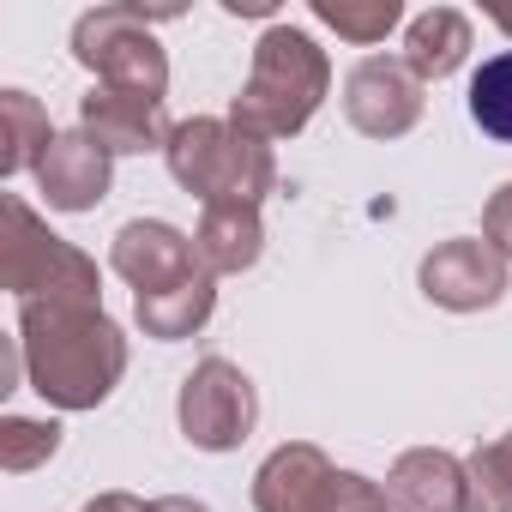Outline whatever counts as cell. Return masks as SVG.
<instances>
[{"label": "cell", "instance_id": "6da1fadb", "mask_svg": "<svg viewBox=\"0 0 512 512\" xmlns=\"http://www.w3.org/2000/svg\"><path fill=\"white\" fill-rule=\"evenodd\" d=\"M19 350H25V386L49 410H97L127 374V332L103 308L25 302Z\"/></svg>", "mask_w": 512, "mask_h": 512}, {"label": "cell", "instance_id": "7a4b0ae2", "mask_svg": "<svg viewBox=\"0 0 512 512\" xmlns=\"http://www.w3.org/2000/svg\"><path fill=\"white\" fill-rule=\"evenodd\" d=\"M332 91V61L326 49L302 31V25H266V37L253 43V67H247V85L241 97L229 103V121L253 139H296L320 103Z\"/></svg>", "mask_w": 512, "mask_h": 512}, {"label": "cell", "instance_id": "3957f363", "mask_svg": "<svg viewBox=\"0 0 512 512\" xmlns=\"http://www.w3.org/2000/svg\"><path fill=\"white\" fill-rule=\"evenodd\" d=\"M163 163L175 175V187H187L199 205H260L278 187V151L266 139L241 133L229 115H193L175 121Z\"/></svg>", "mask_w": 512, "mask_h": 512}, {"label": "cell", "instance_id": "277c9868", "mask_svg": "<svg viewBox=\"0 0 512 512\" xmlns=\"http://www.w3.org/2000/svg\"><path fill=\"white\" fill-rule=\"evenodd\" d=\"M0 284L25 302L103 308V266L67 235H55L19 193L0 199Z\"/></svg>", "mask_w": 512, "mask_h": 512}, {"label": "cell", "instance_id": "5b68a950", "mask_svg": "<svg viewBox=\"0 0 512 512\" xmlns=\"http://www.w3.org/2000/svg\"><path fill=\"white\" fill-rule=\"evenodd\" d=\"M163 19H175V13H145V7H127V0L91 7L73 25V61L85 73H97V85H109V91L163 103V91H169V55L157 43Z\"/></svg>", "mask_w": 512, "mask_h": 512}, {"label": "cell", "instance_id": "8992f818", "mask_svg": "<svg viewBox=\"0 0 512 512\" xmlns=\"http://www.w3.org/2000/svg\"><path fill=\"white\" fill-rule=\"evenodd\" d=\"M175 422H181L187 446H199V452H235L253 434V422H260V392H253V380L229 356H205L181 380Z\"/></svg>", "mask_w": 512, "mask_h": 512}, {"label": "cell", "instance_id": "52a82bcc", "mask_svg": "<svg viewBox=\"0 0 512 512\" xmlns=\"http://www.w3.org/2000/svg\"><path fill=\"white\" fill-rule=\"evenodd\" d=\"M506 253L494 247V241H482V235H452V241H440V247H428L422 253V272H416V284H422V296L434 302V308H446V314H482V308H494L500 296H506Z\"/></svg>", "mask_w": 512, "mask_h": 512}, {"label": "cell", "instance_id": "ba28073f", "mask_svg": "<svg viewBox=\"0 0 512 512\" xmlns=\"http://www.w3.org/2000/svg\"><path fill=\"white\" fill-rule=\"evenodd\" d=\"M428 109V85L404 67V55H368L344 79V121L362 139H404Z\"/></svg>", "mask_w": 512, "mask_h": 512}, {"label": "cell", "instance_id": "9c48e42d", "mask_svg": "<svg viewBox=\"0 0 512 512\" xmlns=\"http://www.w3.org/2000/svg\"><path fill=\"white\" fill-rule=\"evenodd\" d=\"M109 272L133 284V296H151V290H169V284H187L199 266V247L193 235H181L175 223L163 217H133L115 229L109 241Z\"/></svg>", "mask_w": 512, "mask_h": 512}, {"label": "cell", "instance_id": "30bf717a", "mask_svg": "<svg viewBox=\"0 0 512 512\" xmlns=\"http://www.w3.org/2000/svg\"><path fill=\"white\" fill-rule=\"evenodd\" d=\"M79 133H85L91 145H103L109 157H145V151H163L175 127L163 121V103L133 97V91L91 85V91L79 97Z\"/></svg>", "mask_w": 512, "mask_h": 512}, {"label": "cell", "instance_id": "8fae6325", "mask_svg": "<svg viewBox=\"0 0 512 512\" xmlns=\"http://www.w3.org/2000/svg\"><path fill=\"white\" fill-rule=\"evenodd\" d=\"M338 464L314 440H284L253 470V512H326Z\"/></svg>", "mask_w": 512, "mask_h": 512}, {"label": "cell", "instance_id": "7c38bea8", "mask_svg": "<svg viewBox=\"0 0 512 512\" xmlns=\"http://www.w3.org/2000/svg\"><path fill=\"white\" fill-rule=\"evenodd\" d=\"M115 187V157L103 145H91L85 133H55V145L37 163V193L49 199V211H97Z\"/></svg>", "mask_w": 512, "mask_h": 512}, {"label": "cell", "instance_id": "4fadbf2b", "mask_svg": "<svg viewBox=\"0 0 512 512\" xmlns=\"http://www.w3.org/2000/svg\"><path fill=\"white\" fill-rule=\"evenodd\" d=\"M386 500L392 512H470V476L464 458L440 446H410L386 470Z\"/></svg>", "mask_w": 512, "mask_h": 512}, {"label": "cell", "instance_id": "5bb4252c", "mask_svg": "<svg viewBox=\"0 0 512 512\" xmlns=\"http://www.w3.org/2000/svg\"><path fill=\"white\" fill-rule=\"evenodd\" d=\"M193 247H199V266L211 278L253 272V266H260V253H266L260 205H205L199 211V229H193Z\"/></svg>", "mask_w": 512, "mask_h": 512}, {"label": "cell", "instance_id": "9a60e30c", "mask_svg": "<svg viewBox=\"0 0 512 512\" xmlns=\"http://www.w3.org/2000/svg\"><path fill=\"white\" fill-rule=\"evenodd\" d=\"M470 49H476V31H470V19H464L458 7H428V13H416L410 31H404V67H410L422 85L452 79V73L470 61Z\"/></svg>", "mask_w": 512, "mask_h": 512}, {"label": "cell", "instance_id": "2e32d148", "mask_svg": "<svg viewBox=\"0 0 512 512\" xmlns=\"http://www.w3.org/2000/svg\"><path fill=\"white\" fill-rule=\"evenodd\" d=\"M211 314H217V278H211V272H193L187 284H169V290L133 296V320H139V332L157 338V344H181V338H193Z\"/></svg>", "mask_w": 512, "mask_h": 512}, {"label": "cell", "instance_id": "e0dca14e", "mask_svg": "<svg viewBox=\"0 0 512 512\" xmlns=\"http://www.w3.org/2000/svg\"><path fill=\"white\" fill-rule=\"evenodd\" d=\"M55 145V127H49V109L31 97V91H0V175H37L43 151Z\"/></svg>", "mask_w": 512, "mask_h": 512}, {"label": "cell", "instance_id": "ac0fdd59", "mask_svg": "<svg viewBox=\"0 0 512 512\" xmlns=\"http://www.w3.org/2000/svg\"><path fill=\"white\" fill-rule=\"evenodd\" d=\"M314 19H320L326 31H338L344 43L374 49V43H386V37L398 31L404 0H314Z\"/></svg>", "mask_w": 512, "mask_h": 512}, {"label": "cell", "instance_id": "d6986e66", "mask_svg": "<svg viewBox=\"0 0 512 512\" xmlns=\"http://www.w3.org/2000/svg\"><path fill=\"white\" fill-rule=\"evenodd\" d=\"M470 121H476L488 139L512 145V49L488 55V61L470 73Z\"/></svg>", "mask_w": 512, "mask_h": 512}, {"label": "cell", "instance_id": "ffe728a7", "mask_svg": "<svg viewBox=\"0 0 512 512\" xmlns=\"http://www.w3.org/2000/svg\"><path fill=\"white\" fill-rule=\"evenodd\" d=\"M61 452V422L43 416H7L0 422V470L7 476H31Z\"/></svg>", "mask_w": 512, "mask_h": 512}, {"label": "cell", "instance_id": "44dd1931", "mask_svg": "<svg viewBox=\"0 0 512 512\" xmlns=\"http://www.w3.org/2000/svg\"><path fill=\"white\" fill-rule=\"evenodd\" d=\"M464 476H470V512H512V458L500 440L476 446L464 458Z\"/></svg>", "mask_w": 512, "mask_h": 512}, {"label": "cell", "instance_id": "7402d4cb", "mask_svg": "<svg viewBox=\"0 0 512 512\" xmlns=\"http://www.w3.org/2000/svg\"><path fill=\"white\" fill-rule=\"evenodd\" d=\"M326 512H392V500H386V482H374L362 470H338Z\"/></svg>", "mask_w": 512, "mask_h": 512}, {"label": "cell", "instance_id": "603a6c76", "mask_svg": "<svg viewBox=\"0 0 512 512\" xmlns=\"http://www.w3.org/2000/svg\"><path fill=\"white\" fill-rule=\"evenodd\" d=\"M482 241H494L506 253V266H512V181L482 205Z\"/></svg>", "mask_w": 512, "mask_h": 512}, {"label": "cell", "instance_id": "cb8c5ba5", "mask_svg": "<svg viewBox=\"0 0 512 512\" xmlns=\"http://www.w3.org/2000/svg\"><path fill=\"white\" fill-rule=\"evenodd\" d=\"M79 512H145V500L139 494H127V488H109V494H97L91 506H79Z\"/></svg>", "mask_w": 512, "mask_h": 512}, {"label": "cell", "instance_id": "d4e9b609", "mask_svg": "<svg viewBox=\"0 0 512 512\" xmlns=\"http://www.w3.org/2000/svg\"><path fill=\"white\" fill-rule=\"evenodd\" d=\"M145 512H211V506L193 494H157V500H145Z\"/></svg>", "mask_w": 512, "mask_h": 512}, {"label": "cell", "instance_id": "484cf974", "mask_svg": "<svg viewBox=\"0 0 512 512\" xmlns=\"http://www.w3.org/2000/svg\"><path fill=\"white\" fill-rule=\"evenodd\" d=\"M223 13H235V19H272L278 0H223Z\"/></svg>", "mask_w": 512, "mask_h": 512}, {"label": "cell", "instance_id": "4316f807", "mask_svg": "<svg viewBox=\"0 0 512 512\" xmlns=\"http://www.w3.org/2000/svg\"><path fill=\"white\" fill-rule=\"evenodd\" d=\"M500 446H506V458H512V428H506V434H500Z\"/></svg>", "mask_w": 512, "mask_h": 512}, {"label": "cell", "instance_id": "83f0119b", "mask_svg": "<svg viewBox=\"0 0 512 512\" xmlns=\"http://www.w3.org/2000/svg\"><path fill=\"white\" fill-rule=\"evenodd\" d=\"M500 31H512V13H500Z\"/></svg>", "mask_w": 512, "mask_h": 512}]
</instances>
